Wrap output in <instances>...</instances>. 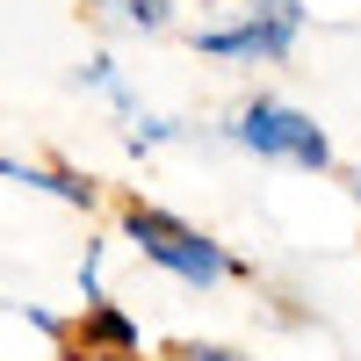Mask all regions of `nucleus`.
<instances>
[{
  "mask_svg": "<svg viewBox=\"0 0 361 361\" xmlns=\"http://www.w3.org/2000/svg\"><path fill=\"white\" fill-rule=\"evenodd\" d=\"M116 224H123V238H130V246L159 267V275L188 282V289H217V282H231V275H238V260H231L209 231L166 217V209H152V202H123V209H116Z\"/></svg>",
  "mask_w": 361,
  "mask_h": 361,
  "instance_id": "obj_1",
  "label": "nucleus"
},
{
  "mask_svg": "<svg viewBox=\"0 0 361 361\" xmlns=\"http://www.w3.org/2000/svg\"><path fill=\"white\" fill-rule=\"evenodd\" d=\"M238 152H253V159H275V166H296V173H325L333 166V145H325V130L311 123L304 109H289L275 94H253V102H238L231 116V130H224Z\"/></svg>",
  "mask_w": 361,
  "mask_h": 361,
  "instance_id": "obj_2",
  "label": "nucleus"
},
{
  "mask_svg": "<svg viewBox=\"0 0 361 361\" xmlns=\"http://www.w3.org/2000/svg\"><path fill=\"white\" fill-rule=\"evenodd\" d=\"M296 37H304V0H253L238 22L195 29V51L224 58V66H275L296 51Z\"/></svg>",
  "mask_w": 361,
  "mask_h": 361,
  "instance_id": "obj_3",
  "label": "nucleus"
},
{
  "mask_svg": "<svg viewBox=\"0 0 361 361\" xmlns=\"http://www.w3.org/2000/svg\"><path fill=\"white\" fill-rule=\"evenodd\" d=\"M137 347H145V340H137L130 311H116L109 296L80 311V354H73V361H137Z\"/></svg>",
  "mask_w": 361,
  "mask_h": 361,
  "instance_id": "obj_4",
  "label": "nucleus"
},
{
  "mask_svg": "<svg viewBox=\"0 0 361 361\" xmlns=\"http://www.w3.org/2000/svg\"><path fill=\"white\" fill-rule=\"evenodd\" d=\"M0 173H8L15 188H37V195H51V202H66V209H94V180H80L73 166H29V159H8Z\"/></svg>",
  "mask_w": 361,
  "mask_h": 361,
  "instance_id": "obj_5",
  "label": "nucleus"
},
{
  "mask_svg": "<svg viewBox=\"0 0 361 361\" xmlns=\"http://www.w3.org/2000/svg\"><path fill=\"white\" fill-rule=\"evenodd\" d=\"M102 22L130 29V37H159V29H173V0H87Z\"/></svg>",
  "mask_w": 361,
  "mask_h": 361,
  "instance_id": "obj_6",
  "label": "nucleus"
},
{
  "mask_svg": "<svg viewBox=\"0 0 361 361\" xmlns=\"http://www.w3.org/2000/svg\"><path fill=\"white\" fill-rule=\"evenodd\" d=\"M80 87H94V94H102L109 109H123V116H137V94L123 87V73H116V58H87V66H80Z\"/></svg>",
  "mask_w": 361,
  "mask_h": 361,
  "instance_id": "obj_7",
  "label": "nucleus"
},
{
  "mask_svg": "<svg viewBox=\"0 0 361 361\" xmlns=\"http://www.w3.org/2000/svg\"><path fill=\"white\" fill-rule=\"evenodd\" d=\"M166 137H180V123H166V116H130V145H137V152H145V145H166Z\"/></svg>",
  "mask_w": 361,
  "mask_h": 361,
  "instance_id": "obj_8",
  "label": "nucleus"
},
{
  "mask_svg": "<svg viewBox=\"0 0 361 361\" xmlns=\"http://www.w3.org/2000/svg\"><path fill=\"white\" fill-rule=\"evenodd\" d=\"M80 304H102V246L87 238V253H80Z\"/></svg>",
  "mask_w": 361,
  "mask_h": 361,
  "instance_id": "obj_9",
  "label": "nucleus"
},
{
  "mask_svg": "<svg viewBox=\"0 0 361 361\" xmlns=\"http://www.w3.org/2000/svg\"><path fill=\"white\" fill-rule=\"evenodd\" d=\"M173 361H246V354H238V347H209V340H188V347H180Z\"/></svg>",
  "mask_w": 361,
  "mask_h": 361,
  "instance_id": "obj_10",
  "label": "nucleus"
},
{
  "mask_svg": "<svg viewBox=\"0 0 361 361\" xmlns=\"http://www.w3.org/2000/svg\"><path fill=\"white\" fill-rule=\"evenodd\" d=\"M354 195H361V180H354Z\"/></svg>",
  "mask_w": 361,
  "mask_h": 361,
  "instance_id": "obj_11",
  "label": "nucleus"
}]
</instances>
